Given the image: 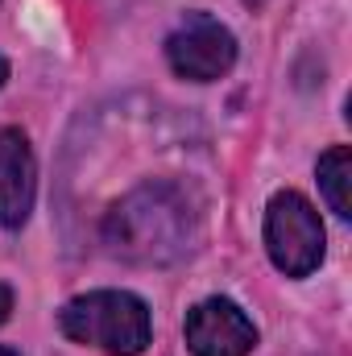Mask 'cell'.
Listing matches in <instances>:
<instances>
[{"label":"cell","instance_id":"obj_1","mask_svg":"<svg viewBox=\"0 0 352 356\" xmlns=\"http://www.w3.org/2000/svg\"><path fill=\"white\" fill-rule=\"evenodd\" d=\"M195 211L175 182H145L129 191L104 220V245L133 266H170L191 253Z\"/></svg>","mask_w":352,"mask_h":356},{"label":"cell","instance_id":"obj_2","mask_svg":"<svg viewBox=\"0 0 352 356\" xmlns=\"http://www.w3.org/2000/svg\"><path fill=\"white\" fill-rule=\"evenodd\" d=\"M58 327L71 344L104 356H141L150 348V307L129 290H91L58 311Z\"/></svg>","mask_w":352,"mask_h":356},{"label":"cell","instance_id":"obj_3","mask_svg":"<svg viewBox=\"0 0 352 356\" xmlns=\"http://www.w3.org/2000/svg\"><path fill=\"white\" fill-rule=\"evenodd\" d=\"M323 220L298 191H278L265 207V253L286 277H307L323 261Z\"/></svg>","mask_w":352,"mask_h":356},{"label":"cell","instance_id":"obj_4","mask_svg":"<svg viewBox=\"0 0 352 356\" xmlns=\"http://www.w3.org/2000/svg\"><path fill=\"white\" fill-rule=\"evenodd\" d=\"M166 63L178 79L191 83H216L237 63V38L228 25H220L207 13H191L175 33L166 38Z\"/></svg>","mask_w":352,"mask_h":356},{"label":"cell","instance_id":"obj_5","mask_svg":"<svg viewBox=\"0 0 352 356\" xmlns=\"http://www.w3.org/2000/svg\"><path fill=\"white\" fill-rule=\"evenodd\" d=\"M186 348L191 356H249L257 348L253 319L232 298H203L186 311Z\"/></svg>","mask_w":352,"mask_h":356},{"label":"cell","instance_id":"obj_6","mask_svg":"<svg viewBox=\"0 0 352 356\" xmlns=\"http://www.w3.org/2000/svg\"><path fill=\"white\" fill-rule=\"evenodd\" d=\"M38 199V162L21 129H0V224L17 232Z\"/></svg>","mask_w":352,"mask_h":356},{"label":"cell","instance_id":"obj_7","mask_svg":"<svg viewBox=\"0 0 352 356\" xmlns=\"http://www.w3.org/2000/svg\"><path fill=\"white\" fill-rule=\"evenodd\" d=\"M315 178H319V191H323L328 207H332L340 220H349V216H352V203H349L352 154H349V145H332V149L319 158V166H315Z\"/></svg>","mask_w":352,"mask_h":356},{"label":"cell","instance_id":"obj_8","mask_svg":"<svg viewBox=\"0 0 352 356\" xmlns=\"http://www.w3.org/2000/svg\"><path fill=\"white\" fill-rule=\"evenodd\" d=\"M8 315H13V290H8V286L0 282V323H4Z\"/></svg>","mask_w":352,"mask_h":356},{"label":"cell","instance_id":"obj_9","mask_svg":"<svg viewBox=\"0 0 352 356\" xmlns=\"http://www.w3.org/2000/svg\"><path fill=\"white\" fill-rule=\"evenodd\" d=\"M4 79H8V63L0 58V88H4Z\"/></svg>","mask_w":352,"mask_h":356},{"label":"cell","instance_id":"obj_10","mask_svg":"<svg viewBox=\"0 0 352 356\" xmlns=\"http://www.w3.org/2000/svg\"><path fill=\"white\" fill-rule=\"evenodd\" d=\"M0 356H17V353H13V348H0Z\"/></svg>","mask_w":352,"mask_h":356}]
</instances>
